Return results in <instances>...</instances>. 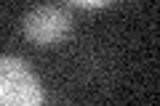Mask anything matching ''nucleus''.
Returning a JSON list of instances; mask_svg holds the SVG:
<instances>
[{"mask_svg": "<svg viewBox=\"0 0 160 106\" xmlns=\"http://www.w3.org/2000/svg\"><path fill=\"white\" fill-rule=\"evenodd\" d=\"M69 27L72 16L62 6H40L24 19V32L35 45H56L69 35Z\"/></svg>", "mask_w": 160, "mask_h": 106, "instance_id": "nucleus-2", "label": "nucleus"}, {"mask_svg": "<svg viewBox=\"0 0 160 106\" xmlns=\"http://www.w3.org/2000/svg\"><path fill=\"white\" fill-rule=\"evenodd\" d=\"M0 106H43V88L22 58H0Z\"/></svg>", "mask_w": 160, "mask_h": 106, "instance_id": "nucleus-1", "label": "nucleus"}, {"mask_svg": "<svg viewBox=\"0 0 160 106\" xmlns=\"http://www.w3.org/2000/svg\"><path fill=\"white\" fill-rule=\"evenodd\" d=\"M78 6H86V8H102V6H107L104 0H78Z\"/></svg>", "mask_w": 160, "mask_h": 106, "instance_id": "nucleus-3", "label": "nucleus"}]
</instances>
